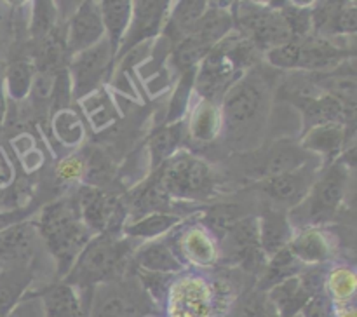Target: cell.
I'll return each mask as SVG.
<instances>
[{
	"instance_id": "d590c367",
	"label": "cell",
	"mask_w": 357,
	"mask_h": 317,
	"mask_svg": "<svg viewBox=\"0 0 357 317\" xmlns=\"http://www.w3.org/2000/svg\"><path fill=\"white\" fill-rule=\"evenodd\" d=\"M300 317H335L333 300L328 296L326 291L316 293L300 310Z\"/></svg>"
},
{
	"instance_id": "e575fe53",
	"label": "cell",
	"mask_w": 357,
	"mask_h": 317,
	"mask_svg": "<svg viewBox=\"0 0 357 317\" xmlns=\"http://www.w3.org/2000/svg\"><path fill=\"white\" fill-rule=\"evenodd\" d=\"M56 21V7L52 2H35L31 31L33 37H47L51 35Z\"/></svg>"
},
{
	"instance_id": "484cf974",
	"label": "cell",
	"mask_w": 357,
	"mask_h": 317,
	"mask_svg": "<svg viewBox=\"0 0 357 317\" xmlns=\"http://www.w3.org/2000/svg\"><path fill=\"white\" fill-rule=\"evenodd\" d=\"M288 249L300 263L321 265L331 256L330 240L317 229H302V232L293 235Z\"/></svg>"
},
{
	"instance_id": "836d02e7",
	"label": "cell",
	"mask_w": 357,
	"mask_h": 317,
	"mask_svg": "<svg viewBox=\"0 0 357 317\" xmlns=\"http://www.w3.org/2000/svg\"><path fill=\"white\" fill-rule=\"evenodd\" d=\"M52 129H54V134L58 136L59 141L66 146L79 145L84 136L82 124H80L79 117L73 111L66 110V108H63V110H59L54 115Z\"/></svg>"
},
{
	"instance_id": "44dd1931",
	"label": "cell",
	"mask_w": 357,
	"mask_h": 317,
	"mask_svg": "<svg viewBox=\"0 0 357 317\" xmlns=\"http://www.w3.org/2000/svg\"><path fill=\"white\" fill-rule=\"evenodd\" d=\"M220 240L229 251V256H234L236 260L251 261L257 260L258 254H264L258 239L257 216H244Z\"/></svg>"
},
{
	"instance_id": "f546056e",
	"label": "cell",
	"mask_w": 357,
	"mask_h": 317,
	"mask_svg": "<svg viewBox=\"0 0 357 317\" xmlns=\"http://www.w3.org/2000/svg\"><path fill=\"white\" fill-rule=\"evenodd\" d=\"M187 131L197 141L215 139L222 132V117H220L218 105L202 100L188 118Z\"/></svg>"
},
{
	"instance_id": "3957f363",
	"label": "cell",
	"mask_w": 357,
	"mask_h": 317,
	"mask_svg": "<svg viewBox=\"0 0 357 317\" xmlns=\"http://www.w3.org/2000/svg\"><path fill=\"white\" fill-rule=\"evenodd\" d=\"M35 229L54 258L58 275L61 279L68 274L75 258L93 237L80 219L77 202L68 199L42 209Z\"/></svg>"
},
{
	"instance_id": "d4e9b609",
	"label": "cell",
	"mask_w": 357,
	"mask_h": 317,
	"mask_svg": "<svg viewBox=\"0 0 357 317\" xmlns=\"http://www.w3.org/2000/svg\"><path fill=\"white\" fill-rule=\"evenodd\" d=\"M45 317H82V303L77 289L66 282H56L38 291Z\"/></svg>"
},
{
	"instance_id": "8d00e7d4",
	"label": "cell",
	"mask_w": 357,
	"mask_h": 317,
	"mask_svg": "<svg viewBox=\"0 0 357 317\" xmlns=\"http://www.w3.org/2000/svg\"><path fill=\"white\" fill-rule=\"evenodd\" d=\"M6 317H45L38 293H24L23 298L10 309Z\"/></svg>"
},
{
	"instance_id": "7402d4cb",
	"label": "cell",
	"mask_w": 357,
	"mask_h": 317,
	"mask_svg": "<svg viewBox=\"0 0 357 317\" xmlns=\"http://www.w3.org/2000/svg\"><path fill=\"white\" fill-rule=\"evenodd\" d=\"M310 296L312 295L305 288L300 274L291 275L268 289V302L281 317L300 316V310L303 309Z\"/></svg>"
},
{
	"instance_id": "603a6c76",
	"label": "cell",
	"mask_w": 357,
	"mask_h": 317,
	"mask_svg": "<svg viewBox=\"0 0 357 317\" xmlns=\"http://www.w3.org/2000/svg\"><path fill=\"white\" fill-rule=\"evenodd\" d=\"M33 279L30 263L0 267V317H6L26 293Z\"/></svg>"
},
{
	"instance_id": "60d3db41",
	"label": "cell",
	"mask_w": 357,
	"mask_h": 317,
	"mask_svg": "<svg viewBox=\"0 0 357 317\" xmlns=\"http://www.w3.org/2000/svg\"><path fill=\"white\" fill-rule=\"evenodd\" d=\"M7 94H6V89H3V80L2 77H0V125L3 124V118H6V114H7Z\"/></svg>"
},
{
	"instance_id": "4dcf8cb0",
	"label": "cell",
	"mask_w": 357,
	"mask_h": 317,
	"mask_svg": "<svg viewBox=\"0 0 357 317\" xmlns=\"http://www.w3.org/2000/svg\"><path fill=\"white\" fill-rule=\"evenodd\" d=\"M180 249L197 265H209L218 256V246L206 229H190L181 235Z\"/></svg>"
},
{
	"instance_id": "b9f144b4",
	"label": "cell",
	"mask_w": 357,
	"mask_h": 317,
	"mask_svg": "<svg viewBox=\"0 0 357 317\" xmlns=\"http://www.w3.org/2000/svg\"><path fill=\"white\" fill-rule=\"evenodd\" d=\"M295 317H300V316H295Z\"/></svg>"
},
{
	"instance_id": "9c48e42d",
	"label": "cell",
	"mask_w": 357,
	"mask_h": 317,
	"mask_svg": "<svg viewBox=\"0 0 357 317\" xmlns=\"http://www.w3.org/2000/svg\"><path fill=\"white\" fill-rule=\"evenodd\" d=\"M171 3L166 0H138L132 2L131 23L121 42L117 58H122L138 45L145 44L150 38L157 37L164 30Z\"/></svg>"
},
{
	"instance_id": "277c9868",
	"label": "cell",
	"mask_w": 357,
	"mask_h": 317,
	"mask_svg": "<svg viewBox=\"0 0 357 317\" xmlns=\"http://www.w3.org/2000/svg\"><path fill=\"white\" fill-rule=\"evenodd\" d=\"M349 178L351 173L347 164L342 160L324 166L307 197L288 211L291 226L316 229L333 219L347 194Z\"/></svg>"
},
{
	"instance_id": "ab89813d",
	"label": "cell",
	"mask_w": 357,
	"mask_h": 317,
	"mask_svg": "<svg viewBox=\"0 0 357 317\" xmlns=\"http://www.w3.org/2000/svg\"><path fill=\"white\" fill-rule=\"evenodd\" d=\"M253 317H281V316H279L278 310H275L274 307H272V303L267 300V302H264L257 310H255Z\"/></svg>"
},
{
	"instance_id": "ac0fdd59",
	"label": "cell",
	"mask_w": 357,
	"mask_h": 317,
	"mask_svg": "<svg viewBox=\"0 0 357 317\" xmlns=\"http://www.w3.org/2000/svg\"><path fill=\"white\" fill-rule=\"evenodd\" d=\"M312 80L324 94L335 98V100H337L338 103L344 105L347 110L356 111L357 82H356L354 58L342 63L338 68L331 70V72L314 73Z\"/></svg>"
},
{
	"instance_id": "f1b7e54d",
	"label": "cell",
	"mask_w": 357,
	"mask_h": 317,
	"mask_svg": "<svg viewBox=\"0 0 357 317\" xmlns=\"http://www.w3.org/2000/svg\"><path fill=\"white\" fill-rule=\"evenodd\" d=\"M185 136V124L181 121L171 122L162 129L153 132L149 139V155L152 160V169L162 166L171 155L178 152L181 139Z\"/></svg>"
},
{
	"instance_id": "7c38bea8",
	"label": "cell",
	"mask_w": 357,
	"mask_h": 317,
	"mask_svg": "<svg viewBox=\"0 0 357 317\" xmlns=\"http://www.w3.org/2000/svg\"><path fill=\"white\" fill-rule=\"evenodd\" d=\"M354 125L345 124H321L303 131L300 146L316 159L324 160V166L337 162L338 157L351 146Z\"/></svg>"
},
{
	"instance_id": "8fae6325",
	"label": "cell",
	"mask_w": 357,
	"mask_h": 317,
	"mask_svg": "<svg viewBox=\"0 0 357 317\" xmlns=\"http://www.w3.org/2000/svg\"><path fill=\"white\" fill-rule=\"evenodd\" d=\"M91 317H143V300L135 288L114 281L94 288Z\"/></svg>"
},
{
	"instance_id": "e0dca14e",
	"label": "cell",
	"mask_w": 357,
	"mask_h": 317,
	"mask_svg": "<svg viewBox=\"0 0 357 317\" xmlns=\"http://www.w3.org/2000/svg\"><path fill=\"white\" fill-rule=\"evenodd\" d=\"M234 30H236V21H234L232 9L208 3L206 13L202 14V17L197 21L194 30L187 37L197 42L199 45H202L208 51H211L223 38L229 37Z\"/></svg>"
},
{
	"instance_id": "30bf717a",
	"label": "cell",
	"mask_w": 357,
	"mask_h": 317,
	"mask_svg": "<svg viewBox=\"0 0 357 317\" xmlns=\"http://www.w3.org/2000/svg\"><path fill=\"white\" fill-rule=\"evenodd\" d=\"M105 38L103 23H101L100 2L77 3L72 16L66 20L65 45L70 56H75L86 49L93 47Z\"/></svg>"
},
{
	"instance_id": "1f68e13d",
	"label": "cell",
	"mask_w": 357,
	"mask_h": 317,
	"mask_svg": "<svg viewBox=\"0 0 357 317\" xmlns=\"http://www.w3.org/2000/svg\"><path fill=\"white\" fill-rule=\"evenodd\" d=\"M35 65L26 59H17L10 63L3 77V89L6 94L14 101H21L31 93V86L35 80Z\"/></svg>"
},
{
	"instance_id": "ba28073f",
	"label": "cell",
	"mask_w": 357,
	"mask_h": 317,
	"mask_svg": "<svg viewBox=\"0 0 357 317\" xmlns=\"http://www.w3.org/2000/svg\"><path fill=\"white\" fill-rule=\"evenodd\" d=\"M319 162L321 160H310L305 166L298 167L295 171L261 180V194L274 204V208L289 211L295 206H298L310 192L321 171Z\"/></svg>"
},
{
	"instance_id": "4fadbf2b",
	"label": "cell",
	"mask_w": 357,
	"mask_h": 317,
	"mask_svg": "<svg viewBox=\"0 0 357 317\" xmlns=\"http://www.w3.org/2000/svg\"><path fill=\"white\" fill-rule=\"evenodd\" d=\"M77 209H79V216L87 230L96 235L105 230H110L112 222L115 218L117 202L112 195L105 194L101 188L86 187L79 192Z\"/></svg>"
},
{
	"instance_id": "74e56055",
	"label": "cell",
	"mask_w": 357,
	"mask_h": 317,
	"mask_svg": "<svg viewBox=\"0 0 357 317\" xmlns=\"http://www.w3.org/2000/svg\"><path fill=\"white\" fill-rule=\"evenodd\" d=\"M139 272H142V274H139V279H142L146 293L155 300L164 298L167 293V288H169L171 284V277H173V275L153 274V272H143V270Z\"/></svg>"
},
{
	"instance_id": "f35d334b",
	"label": "cell",
	"mask_w": 357,
	"mask_h": 317,
	"mask_svg": "<svg viewBox=\"0 0 357 317\" xmlns=\"http://www.w3.org/2000/svg\"><path fill=\"white\" fill-rule=\"evenodd\" d=\"M28 215H30V209H17V211L2 212V215H0V232L9 229V226L16 225V223L26 222Z\"/></svg>"
},
{
	"instance_id": "83f0119b",
	"label": "cell",
	"mask_w": 357,
	"mask_h": 317,
	"mask_svg": "<svg viewBox=\"0 0 357 317\" xmlns=\"http://www.w3.org/2000/svg\"><path fill=\"white\" fill-rule=\"evenodd\" d=\"M181 222L180 215L164 211H153L142 215L139 218L131 219L122 226L128 239H145L153 240L164 233L171 232Z\"/></svg>"
},
{
	"instance_id": "5bb4252c",
	"label": "cell",
	"mask_w": 357,
	"mask_h": 317,
	"mask_svg": "<svg viewBox=\"0 0 357 317\" xmlns=\"http://www.w3.org/2000/svg\"><path fill=\"white\" fill-rule=\"evenodd\" d=\"M38 233L35 223L21 222L0 232V267L31 263Z\"/></svg>"
},
{
	"instance_id": "d6a6232c",
	"label": "cell",
	"mask_w": 357,
	"mask_h": 317,
	"mask_svg": "<svg viewBox=\"0 0 357 317\" xmlns=\"http://www.w3.org/2000/svg\"><path fill=\"white\" fill-rule=\"evenodd\" d=\"M324 291L328 293L333 303H349L354 298L356 291V275L351 268H335L330 275H328L326 282H324Z\"/></svg>"
},
{
	"instance_id": "8992f818",
	"label": "cell",
	"mask_w": 357,
	"mask_h": 317,
	"mask_svg": "<svg viewBox=\"0 0 357 317\" xmlns=\"http://www.w3.org/2000/svg\"><path fill=\"white\" fill-rule=\"evenodd\" d=\"M243 6L234 13L236 31L250 40L257 51L267 52L293 40L279 9L258 7L253 3H243Z\"/></svg>"
},
{
	"instance_id": "2e32d148",
	"label": "cell",
	"mask_w": 357,
	"mask_h": 317,
	"mask_svg": "<svg viewBox=\"0 0 357 317\" xmlns=\"http://www.w3.org/2000/svg\"><path fill=\"white\" fill-rule=\"evenodd\" d=\"M310 160H319L300 146V143L279 141L272 145L267 152L261 155L257 166V173L261 180L279 176V174L289 173L298 167L305 166Z\"/></svg>"
},
{
	"instance_id": "6da1fadb",
	"label": "cell",
	"mask_w": 357,
	"mask_h": 317,
	"mask_svg": "<svg viewBox=\"0 0 357 317\" xmlns=\"http://www.w3.org/2000/svg\"><path fill=\"white\" fill-rule=\"evenodd\" d=\"M271 87L258 68L244 72L222 98L220 117L222 131L230 143H250L255 132H260L268 108Z\"/></svg>"
},
{
	"instance_id": "5b68a950",
	"label": "cell",
	"mask_w": 357,
	"mask_h": 317,
	"mask_svg": "<svg viewBox=\"0 0 357 317\" xmlns=\"http://www.w3.org/2000/svg\"><path fill=\"white\" fill-rule=\"evenodd\" d=\"M155 185L162 195L183 201H202L211 195L215 178L204 160L178 150L160 166Z\"/></svg>"
},
{
	"instance_id": "52a82bcc",
	"label": "cell",
	"mask_w": 357,
	"mask_h": 317,
	"mask_svg": "<svg viewBox=\"0 0 357 317\" xmlns=\"http://www.w3.org/2000/svg\"><path fill=\"white\" fill-rule=\"evenodd\" d=\"M115 59H117V54L107 38L72 56L68 77L75 100H84L100 89L101 84L107 82L114 70Z\"/></svg>"
},
{
	"instance_id": "d6986e66",
	"label": "cell",
	"mask_w": 357,
	"mask_h": 317,
	"mask_svg": "<svg viewBox=\"0 0 357 317\" xmlns=\"http://www.w3.org/2000/svg\"><path fill=\"white\" fill-rule=\"evenodd\" d=\"M132 261L138 270L153 274L174 275L183 270V261L167 240H146L132 254Z\"/></svg>"
},
{
	"instance_id": "ffe728a7",
	"label": "cell",
	"mask_w": 357,
	"mask_h": 317,
	"mask_svg": "<svg viewBox=\"0 0 357 317\" xmlns=\"http://www.w3.org/2000/svg\"><path fill=\"white\" fill-rule=\"evenodd\" d=\"M302 114L303 131L321 124H345L354 125L356 111L347 110L342 103H338L335 98L321 93L319 96L312 98L310 101L300 107Z\"/></svg>"
},
{
	"instance_id": "7a4b0ae2",
	"label": "cell",
	"mask_w": 357,
	"mask_h": 317,
	"mask_svg": "<svg viewBox=\"0 0 357 317\" xmlns=\"http://www.w3.org/2000/svg\"><path fill=\"white\" fill-rule=\"evenodd\" d=\"M131 240L119 235L117 230L96 233L84 246L79 256L61 279L73 289H94L105 282L115 281L131 254Z\"/></svg>"
},
{
	"instance_id": "4316f807",
	"label": "cell",
	"mask_w": 357,
	"mask_h": 317,
	"mask_svg": "<svg viewBox=\"0 0 357 317\" xmlns=\"http://www.w3.org/2000/svg\"><path fill=\"white\" fill-rule=\"evenodd\" d=\"M100 14L105 38L110 42L115 54H117L122 38L128 31L129 23H131L132 2H129V0H103V2H100Z\"/></svg>"
},
{
	"instance_id": "9a60e30c",
	"label": "cell",
	"mask_w": 357,
	"mask_h": 317,
	"mask_svg": "<svg viewBox=\"0 0 357 317\" xmlns=\"http://www.w3.org/2000/svg\"><path fill=\"white\" fill-rule=\"evenodd\" d=\"M293 226L288 218V211L281 208H265L258 216V239L264 256L272 258L279 251L286 249L291 242Z\"/></svg>"
},
{
	"instance_id": "cb8c5ba5",
	"label": "cell",
	"mask_w": 357,
	"mask_h": 317,
	"mask_svg": "<svg viewBox=\"0 0 357 317\" xmlns=\"http://www.w3.org/2000/svg\"><path fill=\"white\" fill-rule=\"evenodd\" d=\"M208 3L204 0H183V2L174 3L169 9L166 24H164L162 35L169 37L173 44H180L197 24L202 14L208 9Z\"/></svg>"
}]
</instances>
